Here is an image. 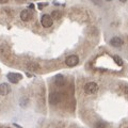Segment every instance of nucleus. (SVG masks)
Here are the masks:
<instances>
[{
	"mask_svg": "<svg viewBox=\"0 0 128 128\" xmlns=\"http://www.w3.org/2000/svg\"><path fill=\"white\" fill-rule=\"evenodd\" d=\"M98 91V86L95 82H89L84 86V92L86 94H95Z\"/></svg>",
	"mask_w": 128,
	"mask_h": 128,
	"instance_id": "obj_1",
	"label": "nucleus"
},
{
	"mask_svg": "<svg viewBox=\"0 0 128 128\" xmlns=\"http://www.w3.org/2000/svg\"><path fill=\"white\" fill-rule=\"evenodd\" d=\"M52 22H54V19L51 18V16H50V15L44 14V15L42 16V18H41V24H42V26H43V27L49 28V27L52 26Z\"/></svg>",
	"mask_w": 128,
	"mask_h": 128,
	"instance_id": "obj_2",
	"label": "nucleus"
},
{
	"mask_svg": "<svg viewBox=\"0 0 128 128\" xmlns=\"http://www.w3.org/2000/svg\"><path fill=\"white\" fill-rule=\"evenodd\" d=\"M78 63H79V58L77 57V56H75V54H72V56H70V57H67L65 59V64L67 66H70V67L76 66Z\"/></svg>",
	"mask_w": 128,
	"mask_h": 128,
	"instance_id": "obj_3",
	"label": "nucleus"
},
{
	"mask_svg": "<svg viewBox=\"0 0 128 128\" xmlns=\"http://www.w3.org/2000/svg\"><path fill=\"white\" fill-rule=\"evenodd\" d=\"M61 100V94L58 93V92H54L51 93L50 96H49V102L51 105H57L58 102H60Z\"/></svg>",
	"mask_w": 128,
	"mask_h": 128,
	"instance_id": "obj_4",
	"label": "nucleus"
},
{
	"mask_svg": "<svg viewBox=\"0 0 128 128\" xmlns=\"http://www.w3.org/2000/svg\"><path fill=\"white\" fill-rule=\"evenodd\" d=\"M22 76L20 74H16V73H10L8 74V79L11 83H17L19 80L22 79Z\"/></svg>",
	"mask_w": 128,
	"mask_h": 128,
	"instance_id": "obj_5",
	"label": "nucleus"
},
{
	"mask_svg": "<svg viewBox=\"0 0 128 128\" xmlns=\"http://www.w3.org/2000/svg\"><path fill=\"white\" fill-rule=\"evenodd\" d=\"M20 18H22V20L24 22H28V20H30V19L32 18V12L30 10H24L22 11V13H20Z\"/></svg>",
	"mask_w": 128,
	"mask_h": 128,
	"instance_id": "obj_6",
	"label": "nucleus"
},
{
	"mask_svg": "<svg viewBox=\"0 0 128 128\" xmlns=\"http://www.w3.org/2000/svg\"><path fill=\"white\" fill-rule=\"evenodd\" d=\"M11 92V88L9 86L8 83H1L0 84V95L1 96H6Z\"/></svg>",
	"mask_w": 128,
	"mask_h": 128,
	"instance_id": "obj_7",
	"label": "nucleus"
},
{
	"mask_svg": "<svg viewBox=\"0 0 128 128\" xmlns=\"http://www.w3.org/2000/svg\"><path fill=\"white\" fill-rule=\"evenodd\" d=\"M110 44L113 47H121L123 45V40L118 36H114L110 40Z\"/></svg>",
	"mask_w": 128,
	"mask_h": 128,
	"instance_id": "obj_8",
	"label": "nucleus"
},
{
	"mask_svg": "<svg viewBox=\"0 0 128 128\" xmlns=\"http://www.w3.org/2000/svg\"><path fill=\"white\" fill-rule=\"evenodd\" d=\"M54 83L57 86H63L64 84V77L62 75H58V76H56V78H54Z\"/></svg>",
	"mask_w": 128,
	"mask_h": 128,
	"instance_id": "obj_9",
	"label": "nucleus"
},
{
	"mask_svg": "<svg viewBox=\"0 0 128 128\" xmlns=\"http://www.w3.org/2000/svg\"><path fill=\"white\" fill-rule=\"evenodd\" d=\"M113 60H114V62L116 63L118 66H122V65H123V60L120 58L118 56H114V57H113Z\"/></svg>",
	"mask_w": 128,
	"mask_h": 128,
	"instance_id": "obj_10",
	"label": "nucleus"
},
{
	"mask_svg": "<svg viewBox=\"0 0 128 128\" xmlns=\"http://www.w3.org/2000/svg\"><path fill=\"white\" fill-rule=\"evenodd\" d=\"M28 68H30L31 70H36L38 68V65H35V64H29V65H28Z\"/></svg>",
	"mask_w": 128,
	"mask_h": 128,
	"instance_id": "obj_11",
	"label": "nucleus"
},
{
	"mask_svg": "<svg viewBox=\"0 0 128 128\" xmlns=\"http://www.w3.org/2000/svg\"><path fill=\"white\" fill-rule=\"evenodd\" d=\"M51 18H54V19H59L60 18V13L59 12H54L52 15H51Z\"/></svg>",
	"mask_w": 128,
	"mask_h": 128,
	"instance_id": "obj_12",
	"label": "nucleus"
},
{
	"mask_svg": "<svg viewBox=\"0 0 128 128\" xmlns=\"http://www.w3.org/2000/svg\"><path fill=\"white\" fill-rule=\"evenodd\" d=\"M96 128H106V124L105 123H97L96 124Z\"/></svg>",
	"mask_w": 128,
	"mask_h": 128,
	"instance_id": "obj_13",
	"label": "nucleus"
},
{
	"mask_svg": "<svg viewBox=\"0 0 128 128\" xmlns=\"http://www.w3.org/2000/svg\"><path fill=\"white\" fill-rule=\"evenodd\" d=\"M91 1L93 2V3H95V4H99V3H100V1H102V0H91Z\"/></svg>",
	"mask_w": 128,
	"mask_h": 128,
	"instance_id": "obj_14",
	"label": "nucleus"
},
{
	"mask_svg": "<svg viewBox=\"0 0 128 128\" xmlns=\"http://www.w3.org/2000/svg\"><path fill=\"white\" fill-rule=\"evenodd\" d=\"M9 0H0V3H6Z\"/></svg>",
	"mask_w": 128,
	"mask_h": 128,
	"instance_id": "obj_15",
	"label": "nucleus"
},
{
	"mask_svg": "<svg viewBox=\"0 0 128 128\" xmlns=\"http://www.w3.org/2000/svg\"><path fill=\"white\" fill-rule=\"evenodd\" d=\"M120 1H121V2H126L127 0H120Z\"/></svg>",
	"mask_w": 128,
	"mask_h": 128,
	"instance_id": "obj_16",
	"label": "nucleus"
},
{
	"mask_svg": "<svg viewBox=\"0 0 128 128\" xmlns=\"http://www.w3.org/2000/svg\"><path fill=\"white\" fill-rule=\"evenodd\" d=\"M106 1H111V0H106Z\"/></svg>",
	"mask_w": 128,
	"mask_h": 128,
	"instance_id": "obj_17",
	"label": "nucleus"
}]
</instances>
